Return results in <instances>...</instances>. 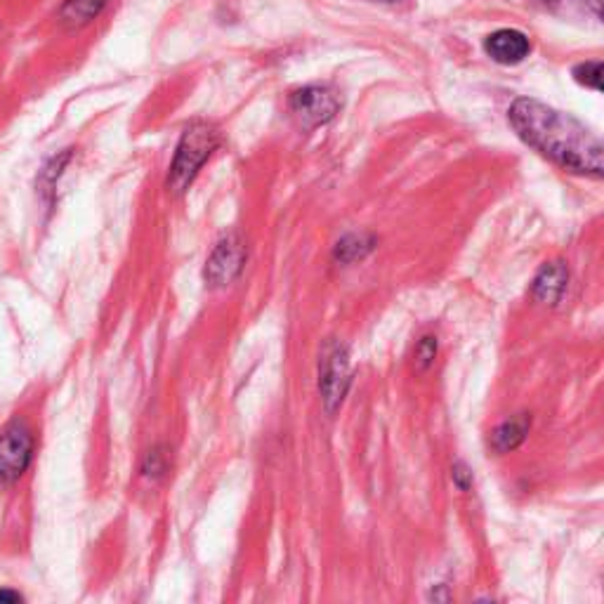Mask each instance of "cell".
Masks as SVG:
<instances>
[{"label": "cell", "mask_w": 604, "mask_h": 604, "mask_svg": "<svg viewBox=\"0 0 604 604\" xmlns=\"http://www.w3.org/2000/svg\"><path fill=\"white\" fill-rule=\"evenodd\" d=\"M527 430H529V420H527V418L507 420V423L501 425V428L493 430V435H491V446L496 449L499 453L513 451V449H517L521 442H525Z\"/></svg>", "instance_id": "obj_10"}, {"label": "cell", "mask_w": 604, "mask_h": 604, "mask_svg": "<svg viewBox=\"0 0 604 604\" xmlns=\"http://www.w3.org/2000/svg\"><path fill=\"white\" fill-rule=\"evenodd\" d=\"M386 3H394V0H386Z\"/></svg>", "instance_id": "obj_16"}, {"label": "cell", "mask_w": 604, "mask_h": 604, "mask_svg": "<svg viewBox=\"0 0 604 604\" xmlns=\"http://www.w3.org/2000/svg\"><path fill=\"white\" fill-rule=\"evenodd\" d=\"M350 388V360L348 350L336 345L331 352H326L322 362V378H319V390L324 394L326 408L334 411L342 404Z\"/></svg>", "instance_id": "obj_6"}, {"label": "cell", "mask_w": 604, "mask_h": 604, "mask_svg": "<svg viewBox=\"0 0 604 604\" xmlns=\"http://www.w3.org/2000/svg\"><path fill=\"white\" fill-rule=\"evenodd\" d=\"M219 144V133L205 121H194L185 128L180 142L175 149V159L168 175V191L171 194H185L189 185L203 168V163L211 159L213 151Z\"/></svg>", "instance_id": "obj_2"}, {"label": "cell", "mask_w": 604, "mask_h": 604, "mask_svg": "<svg viewBox=\"0 0 604 604\" xmlns=\"http://www.w3.org/2000/svg\"><path fill=\"white\" fill-rule=\"evenodd\" d=\"M574 76L579 80L581 86L593 88V90H602V62H586L574 68Z\"/></svg>", "instance_id": "obj_12"}, {"label": "cell", "mask_w": 604, "mask_h": 604, "mask_svg": "<svg viewBox=\"0 0 604 604\" xmlns=\"http://www.w3.org/2000/svg\"><path fill=\"white\" fill-rule=\"evenodd\" d=\"M109 0H64L60 8V20L68 26H86L92 20H98Z\"/></svg>", "instance_id": "obj_9"}, {"label": "cell", "mask_w": 604, "mask_h": 604, "mask_svg": "<svg viewBox=\"0 0 604 604\" xmlns=\"http://www.w3.org/2000/svg\"><path fill=\"white\" fill-rule=\"evenodd\" d=\"M246 263V246L239 237L229 235L215 246L209 263H205V281L211 286H227L235 281Z\"/></svg>", "instance_id": "obj_5"}, {"label": "cell", "mask_w": 604, "mask_h": 604, "mask_svg": "<svg viewBox=\"0 0 604 604\" xmlns=\"http://www.w3.org/2000/svg\"><path fill=\"white\" fill-rule=\"evenodd\" d=\"M34 458V437L24 425H10L0 435V482L12 485L26 473Z\"/></svg>", "instance_id": "obj_4"}, {"label": "cell", "mask_w": 604, "mask_h": 604, "mask_svg": "<svg viewBox=\"0 0 604 604\" xmlns=\"http://www.w3.org/2000/svg\"><path fill=\"white\" fill-rule=\"evenodd\" d=\"M485 50H487V54H489L493 62H499V64H519L521 60L529 58L531 43H529V38L521 34V32L501 29V32H493L487 38Z\"/></svg>", "instance_id": "obj_7"}, {"label": "cell", "mask_w": 604, "mask_h": 604, "mask_svg": "<svg viewBox=\"0 0 604 604\" xmlns=\"http://www.w3.org/2000/svg\"><path fill=\"white\" fill-rule=\"evenodd\" d=\"M0 600H5V602H22V595L15 593V590H0Z\"/></svg>", "instance_id": "obj_15"}, {"label": "cell", "mask_w": 604, "mask_h": 604, "mask_svg": "<svg viewBox=\"0 0 604 604\" xmlns=\"http://www.w3.org/2000/svg\"><path fill=\"white\" fill-rule=\"evenodd\" d=\"M567 279L569 274L565 269V265L553 263L545 265L537 281H533V295H537L541 302H557L562 298V293L567 291Z\"/></svg>", "instance_id": "obj_8"}, {"label": "cell", "mask_w": 604, "mask_h": 604, "mask_svg": "<svg viewBox=\"0 0 604 604\" xmlns=\"http://www.w3.org/2000/svg\"><path fill=\"white\" fill-rule=\"evenodd\" d=\"M453 482L458 485V489H468L470 487V482H473V475L468 473V468H465L463 463H458L456 468H453Z\"/></svg>", "instance_id": "obj_14"}, {"label": "cell", "mask_w": 604, "mask_h": 604, "mask_svg": "<svg viewBox=\"0 0 604 604\" xmlns=\"http://www.w3.org/2000/svg\"><path fill=\"white\" fill-rule=\"evenodd\" d=\"M340 98L328 86H307L291 95V112L305 128H317L340 112Z\"/></svg>", "instance_id": "obj_3"}, {"label": "cell", "mask_w": 604, "mask_h": 604, "mask_svg": "<svg viewBox=\"0 0 604 604\" xmlns=\"http://www.w3.org/2000/svg\"><path fill=\"white\" fill-rule=\"evenodd\" d=\"M511 123L521 140L557 166L588 177H602L604 149L600 137L574 116L539 100L519 98L511 106Z\"/></svg>", "instance_id": "obj_1"}, {"label": "cell", "mask_w": 604, "mask_h": 604, "mask_svg": "<svg viewBox=\"0 0 604 604\" xmlns=\"http://www.w3.org/2000/svg\"><path fill=\"white\" fill-rule=\"evenodd\" d=\"M545 8H551L557 15H579V17H602V0H543Z\"/></svg>", "instance_id": "obj_11"}, {"label": "cell", "mask_w": 604, "mask_h": 604, "mask_svg": "<svg viewBox=\"0 0 604 604\" xmlns=\"http://www.w3.org/2000/svg\"><path fill=\"white\" fill-rule=\"evenodd\" d=\"M435 356H437V340L432 336L423 338L418 342V348H416V364H418V368L420 370L428 368L435 362Z\"/></svg>", "instance_id": "obj_13"}]
</instances>
